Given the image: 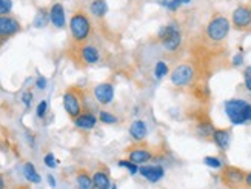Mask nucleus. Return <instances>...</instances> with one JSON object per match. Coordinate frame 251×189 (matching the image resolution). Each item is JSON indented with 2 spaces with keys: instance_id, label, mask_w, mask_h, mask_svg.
<instances>
[{
  "instance_id": "f257e3e1",
  "label": "nucleus",
  "mask_w": 251,
  "mask_h": 189,
  "mask_svg": "<svg viewBox=\"0 0 251 189\" xmlns=\"http://www.w3.org/2000/svg\"><path fill=\"white\" fill-rule=\"evenodd\" d=\"M71 37L75 43H83L91 34V22L90 17L83 11H75L70 19Z\"/></svg>"
},
{
  "instance_id": "f03ea898",
  "label": "nucleus",
  "mask_w": 251,
  "mask_h": 189,
  "mask_svg": "<svg viewBox=\"0 0 251 189\" xmlns=\"http://www.w3.org/2000/svg\"><path fill=\"white\" fill-rule=\"evenodd\" d=\"M157 37L162 43V47L165 48L168 52L177 51L182 45V32L176 24L163 25L157 32Z\"/></svg>"
},
{
  "instance_id": "7ed1b4c3",
  "label": "nucleus",
  "mask_w": 251,
  "mask_h": 189,
  "mask_svg": "<svg viewBox=\"0 0 251 189\" xmlns=\"http://www.w3.org/2000/svg\"><path fill=\"white\" fill-rule=\"evenodd\" d=\"M230 28H231V24L225 16H214L208 22V25H206L205 34L211 42L219 43L228 37V34H230Z\"/></svg>"
},
{
  "instance_id": "20e7f679",
  "label": "nucleus",
  "mask_w": 251,
  "mask_h": 189,
  "mask_svg": "<svg viewBox=\"0 0 251 189\" xmlns=\"http://www.w3.org/2000/svg\"><path fill=\"white\" fill-rule=\"evenodd\" d=\"M247 172L237 166H225L221 172V182L226 189H242L245 188Z\"/></svg>"
},
{
  "instance_id": "39448f33",
  "label": "nucleus",
  "mask_w": 251,
  "mask_h": 189,
  "mask_svg": "<svg viewBox=\"0 0 251 189\" xmlns=\"http://www.w3.org/2000/svg\"><path fill=\"white\" fill-rule=\"evenodd\" d=\"M63 108L74 120L82 114V95L77 88H68L63 94Z\"/></svg>"
},
{
  "instance_id": "423d86ee",
  "label": "nucleus",
  "mask_w": 251,
  "mask_h": 189,
  "mask_svg": "<svg viewBox=\"0 0 251 189\" xmlns=\"http://www.w3.org/2000/svg\"><path fill=\"white\" fill-rule=\"evenodd\" d=\"M247 102L241 98H231L225 103V113L230 118V121L233 125H244L247 123L245 120V108H247Z\"/></svg>"
},
{
  "instance_id": "0eeeda50",
  "label": "nucleus",
  "mask_w": 251,
  "mask_h": 189,
  "mask_svg": "<svg viewBox=\"0 0 251 189\" xmlns=\"http://www.w3.org/2000/svg\"><path fill=\"white\" fill-rule=\"evenodd\" d=\"M171 83L174 86H188L193 79H194V68L191 65H187V63H182L179 66H176V68L173 70L171 72Z\"/></svg>"
},
{
  "instance_id": "6e6552de",
  "label": "nucleus",
  "mask_w": 251,
  "mask_h": 189,
  "mask_svg": "<svg viewBox=\"0 0 251 189\" xmlns=\"http://www.w3.org/2000/svg\"><path fill=\"white\" fill-rule=\"evenodd\" d=\"M231 26L237 31L251 29V11L247 5H239L231 14Z\"/></svg>"
},
{
  "instance_id": "1a4fd4ad",
  "label": "nucleus",
  "mask_w": 251,
  "mask_h": 189,
  "mask_svg": "<svg viewBox=\"0 0 251 189\" xmlns=\"http://www.w3.org/2000/svg\"><path fill=\"white\" fill-rule=\"evenodd\" d=\"M100 59V54H99V49H97L94 45H82L79 43L77 47V62H82V65H94L97 63Z\"/></svg>"
},
{
  "instance_id": "9d476101",
  "label": "nucleus",
  "mask_w": 251,
  "mask_h": 189,
  "mask_svg": "<svg viewBox=\"0 0 251 189\" xmlns=\"http://www.w3.org/2000/svg\"><path fill=\"white\" fill-rule=\"evenodd\" d=\"M20 31L19 20L11 16H0V39L13 37L14 34Z\"/></svg>"
},
{
  "instance_id": "9b49d317",
  "label": "nucleus",
  "mask_w": 251,
  "mask_h": 189,
  "mask_svg": "<svg viewBox=\"0 0 251 189\" xmlns=\"http://www.w3.org/2000/svg\"><path fill=\"white\" fill-rule=\"evenodd\" d=\"M154 157H156L154 151H151L150 148H142V146H134L128 152V160L136 165H147Z\"/></svg>"
},
{
  "instance_id": "f8f14e48",
  "label": "nucleus",
  "mask_w": 251,
  "mask_h": 189,
  "mask_svg": "<svg viewBox=\"0 0 251 189\" xmlns=\"http://www.w3.org/2000/svg\"><path fill=\"white\" fill-rule=\"evenodd\" d=\"M139 174L144 177V179H147L148 182L156 183L165 175V169H163L160 165H140Z\"/></svg>"
},
{
  "instance_id": "ddd939ff",
  "label": "nucleus",
  "mask_w": 251,
  "mask_h": 189,
  "mask_svg": "<svg viewBox=\"0 0 251 189\" xmlns=\"http://www.w3.org/2000/svg\"><path fill=\"white\" fill-rule=\"evenodd\" d=\"M94 97L100 105H110L114 98V86L111 83H100L94 88Z\"/></svg>"
},
{
  "instance_id": "4468645a",
  "label": "nucleus",
  "mask_w": 251,
  "mask_h": 189,
  "mask_svg": "<svg viewBox=\"0 0 251 189\" xmlns=\"http://www.w3.org/2000/svg\"><path fill=\"white\" fill-rule=\"evenodd\" d=\"M50 22L56 28H65L67 17H65V8L62 3H54L50 9Z\"/></svg>"
},
{
  "instance_id": "2eb2a0df",
  "label": "nucleus",
  "mask_w": 251,
  "mask_h": 189,
  "mask_svg": "<svg viewBox=\"0 0 251 189\" xmlns=\"http://www.w3.org/2000/svg\"><path fill=\"white\" fill-rule=\"evenodd\" d=\"M213 142L216 143L217 148H221L222 151H226L230 148V142H231V132L228 129H214L213 136H211Z\"/></svg>"
},
{
  "instance_id": "dca6fc26",
  "label": "nucleus",
  "mask_w": 251,
  "mask_h": 189,
  "mask_svg": "<svg viewBox=\"0 0 251 189\" xmlns=\"http://www.w3.org/2000/svg\"><path fill=\"white\" fill-rule=\"evenodd\" d=\"M148 134V128L144 120H136L129 126V136L133 137L134 142H144Z\"/></svg>"
},
{
  "instance_id": "f3484780",
  "label": "nucleus",
  "mask_w": 251,
  "mask_h": 189,
  "mask_svg": "<svg viewBox=\"0 0 251 189\" xmlns=\"http://www.w3.org/2000/svg\"><path fill=\"white\" fill-rule=\"evenodd\" d=\"M74 125L80 129H93L97 125V117L93 113H82L74 118Z\"/></svg>"
},
{
  "instance_id": "a211bd4d",
  "label": "nucleus",
  "mask_w": 251,
  "mask_h": 189,
  "mask_svg": "<svg viewBox=\"0 0 251 189\" xmlns=\"http://www.w3.org/2000/svg\"><path fill=\"white\" fill-rule=\"evenodd\" d=\"M93 183H94V188L110 189L111 182H110V175H108V171H96L94 175H93Z\"/></svg>"
},
{
  "instance_id": "6ab92c4d",
  "label": "nucleus",
  "mask_w": 251,
  "mask_h": 189,
  "mask_svg": "<svg viewBox=\"0 0 251 189\" xmlns=\"http://www.w3.org/2000/svg\"><path fill=\"white\" fill-rule=\"evenodd\" d=\"M75 182H77L79 189H93L94 188L93 177L88 172H86L85 169L77 172V175H75Z\"/></svg>"
},
{
  "instance_id": "aec40b11",
  "label": "nucleus",
  "mask_w": 251,
  "mask_h": 189,
  "mask_svg": "<svg viewBox=\"0 0 251 189\" xmlns=\"http://www.w3.org/2000/svg\"><path fill=\"white\" fill-rule=\"evenodd\" d=\"M90 13L94 17H103L108 13V5L105 0H93L90 3Z\"/></svg>"
},
{
  "instance_id": "412c9836",
  "label": "nucleus",
  "mask_w": 251,
  "mask_h": 189,
  "mask_svg": "<svg viewBox=\"0 0 251 189\" xmlns=\"http://www.w3.org/2000/svg\"><path fill=\"white\" fill-rule=\"evenodd\" d=\"M24 175H25V179L29 182V183H40L42 182V177L39 175V172L36 171L34 168V165L32 163H25L24 165Z\"/></svg>"
},
{
  "instance_id": "4be33fe9",
  "label": "nucleus",
  "mask_w": 251,
  "mask_h": 189,
  "mask_svg": "<svg viewBox=\"0 0 251 189\" xmlns=\"http://www.w3.org/2000/svg\"><path fill=\"white\" fill-rule=\"evenodd\" d=\"M48 22H50V11H47V9H39V13L36 14V17H34V26L36 28H45L47 25H48Z\"/></svg>"
},
{
  "instance_id": "5701e85b",
  "label": "nucleus",
  "mask_w": 251,
  "mask_h": 189,
  "mask_svg": "<svg viewBox=\"0 0 251 189\" xmlns=\"http://www.w3.org/2000/svg\"><path fill=\"white\" fill-rule=\"evenodd\" d=\"M99 120L102 121V123H106V125H114L117 121V117L114 114H111V113H108V111H100Z\"/></svg>"
},
{
  "instance_id": "b1692460",
  "label": "nucleus",
  "mask_w": 251,
  "mask_h": 189,
  "mask_svg": "<svg viewBox=\"0 0 251 189\" xmlns=\"http://www.w3.org/2000/svg\"><path fill=\"white\" fill-rule=\"evenodd\" d=\"M119 166H121V168L128 169V172H129L131 175H134V174L139 172V165H136V163H133V162H129V160H121V162H119Z\"/></svg>"
},
{
  "instance_id": "393cba45",
  "label": "nucleus",
  "mask_w": 251,
  "mask_h": 189,
  "mask_svg": "<svg viewBox=\"0 0 251 189\" xmlns=\"http://www.w3.org/2000/svg\"><path fill=\"white\" fill-rule=\"evenodd\" d=\"M203 163L206 166H210V168H213V169H221L222 168V162H221L219 157H211V155H208V157L203 159Z\"/></svg>"
},
{
  "instance_id": "a878e982",
  "label": "nucleus",
  "mask_w": 251,
  "mask_h": 189,
  "mask_svg": "<svg viewBox=\"0 0 251 189\" xmlns=\"http://www.w3.org/2000/svg\"><path fill=\"white\" fill-rule=\"evenodd\" d=\"M154 74L157 79H162V77H165L168 74V66L165 62H157L156 63V68H154Z\"/></svg>"
},
{
  "instance_id": "bb28decb",
  "label": "nucleus",
  "mask_w": 251,
  "mask_h": 189,
  "mask_svg": "<svg viewBox=\"0 0 251 189\" xmlns=\"http://www.w3.org/2000/svg\"><path fill=\"white\" fill-rule=\"evenodd\" d=\"M183 3H190V0H168V2H162V5L168 8L170 11H176Z\"/></svg>"
},
{
  "instance_id": "cd10ccee",
  "label": "nucleus",
  "mask_w": 251,
  "mask_h": 189,
  "mask_svg": "<svg viewBox=\"0 0 251 189\" xmlns=\"http://www.w3.org/2000/svg\"><path fill=\"white\" fill-rule=\"evenodd\" d=\"M13 9V0H0V16H9Z\"/></svg>"
},
{
  "instance_id": "c85d7f7f",
  "label": "nucleus",
  "mask_w": 251,
  "mask_h": 189,
  "mask_svg": "<svg viewBox=\"0 0 251 189\" xmlns=\"http://www.w3.org/2000/svg\"><path fill=\"white\" fill-rule=\"evenodd\" d=\"M47 109H48V102L47 100H42V102L37 105V117H40V118H43L45 117V114H47Z\"/></svg>"
},
{
  "instance_id": "c756f323",
  "label": "nucleus",
  "mask_w": 251,
  "mask_h": 189,
  "mask_svg": "<svg viewBox=\"0 0 251 189\" xmlns=\"http://www.w3.org/2000/svg\"><path fill=\"white\" fill-rule=\"evenodd\" d=\"M43 162H45V165L48 166V168H51V169H54L57 166V160H56V157H54V154H47L45 155V159H43Z\"/></svg>"
},
{
  "instance_id": "7c9ffc66",
  "label": "nucleus",
  "mask_w": 251,
  "mask_h": 189,
  "mask_svg": "<svg viewBox=\"0 0 251 189\" xmlns=\"http://www.w3.org/2000/svg\"><path fill=\"white\" fill-rule=\"evenodd\" d=\"M244 82H245V88L251 93V65L247 66L244 71Z\"/></svg>"
},
{
  "instance_id": "2f4dec72",
  "label": "nucleus",
  "mask_w": 251,
  "mask_h": 189,
  "mask_svg": "<svg viewBox=\"0 0 251 189\" xmlns=\"http://www.w3.org/2000/svg\"><path fill=\"white\" fill-rule=\"evenodd\" d=\"M22 102H24V105L26 108H29L31 102H32V93L31 91H25L24 94H22Z\"/></svg>"
},
{
  "instance_id": "473e14b6",
  "label": "nucleus",
  "mask_w": 251,
  "mask_h": 189,
  "mask_svg": "<svg viewBox=\"0 0 251 189\" xmlns=\"http://www.w3.org/2000/svg\"><path fill=\"white\" fill-rule=\"evenodd\" d=\"M47 79H45V77H43V75H39L37 77V80H36V86L39 88V90H45V88H47Z\"/></svg>"
},
{
  "instance_id": "72a5a7b5",
  "label": "nucleus",
  "mask_w": 251,
  "mask_h": 189,
  "mask_svg": "<svg viewBox=\"0 0 251 189\" xmlns=\"http://www.w3.org/2000/svg\"><path fill=\"white\" fill-rule=\"evenodd\" d=\"M242 62H244V54H242V52L236 54L234 57H233V65H234V66H239V65H242Z\"/></svg>"
},
{
  "instance_id": "f704fd0d",
  "label": "nucleus",
  "mask_w": 251,
  "mask_h": 189,
  "mask_svg": "<svg viewBox=\"0 0 251 189\" xmlns=\"http://www.w3.org/2000/svg\"><path fill=\"white\" fill-rule=\"evenodd\" d=\"M245 120L247 121H251V105L248 103L247 108H245Z\"/></svg>"
},
{
  "instance_id": "c9c22d12",
  "label": "nucleus",
  "mask_w": 251,
  "mask_h": 189,
  "mask_svg": "<svg viewBox=\"0 0 251 189\" xmlns=\"http://www.w3.org/2000/svg\"><path fill=\"white\" fill-rule=\"evenodd\" d=\"M245 188L251 189V171L247 172V175H245Z\"/></svg>"
},
{
  "instance_id": "e433bc0d",
  "label": "nucleus",
  "mask_w": 251,
  "mask_h": 189,
  "mask_svg": "<svg viewBox=\"0 0 251 189\" xmlns=\"http://www.w3.org/2000/svg\"><path fill=\"white\" fill-rule=\"evenodd\" d=\"M47 180H48L50 186H52V188H54V186H56V179H54V177H52L51 174H50V175L47 177Z\"/></svg>"
},
{
  "instance_id": "4c0bfd02",
  "label": "nucleus",
  "mask_w": 251,
  "mask_h": 189,
  "mask_svg": "<svg viewBox=\"0 0 251 189\" xmlns=\"http://www.w3.org/2000/svg\"><path fill=\"white\" fill-rule=\"evenodd\" d=\"M0 189H5V180L0 177Z\"/></svg>"
},
{
  "instance_id": "58836bf2",
  "label": "nucleus",
  "mask_w": 251,
  "mask_h": 189,
  "mask_svg": "<svg viewBox=\"0 0 251 189\" xmlns=\"http://www.w3.org/2000/svg\"><path fill=\"white\" fill-rule=\"evenodd\" d=\"M2 43H3V39H0V47H2Z\"/></svg>"
},
{
  "instance_id": "ea45409f",
  "label": "nucleus",
  "mask_w": 251,
  "mask_h": 189,
  "mask_svg": "<svg viewBox=\"0 0 251 189\" xmlns=\"http://www.w3.org/2000/svg\"><path fill=\"white\" fill-rule=\"evenodd\" d=\"M248 8H250V11H251V2H250V6H248Z\"/></svg>"
},
{
  "instance_id": "a19ab883",
  "label": "nucleus",
  "mask_w": 251,
  "mask_h": 189,
  "mask_svg": "<svg viewBox=\"0 0 251 189\" xmlns=\"http://www.w3.org/2000/svg\"><path fill=\"white\" fill-rule=\"evenodd\" d=\"M93 189H102V188H93Z\"/></svg>"
}]
</instances>
